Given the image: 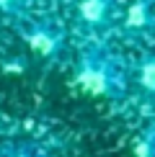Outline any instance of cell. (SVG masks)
<instances>
[{
	"label": "cell",
	"mask_w": 155,
	"mask_h": 157,
	"mask_svg": "<svg viewBox=\"0 0 155 157\" xmlns=\"http://www.w3.org/2000/svg\"><path fill=\"white\" fill-rule=\"evenodd\" d=\"M78 85L90 95H119L121 82L106 59L88 57L78 70Z\"/></svg>",
	"instance_id": "obj_1"
},
{
	"label": "cell",
	"mask_w": 155,
	"mask_h": 157,
	"mask_svg": "<svg viewBox=\"0 0 155 157\" xmlns=\"http://www.w3.org/2000/svg\"><path fill=\"white\" fill-rule=\"evenodd\" d=\"M26 41H29V47L39 57H47V59L54 57L60 52V47H62V36L54 29H49V26H34V29H29Z\"/></svg>",
	"instance_id": "obj_2"
},
{
	"label": "cell",
	"mask_w": 155,
	"mask_h": 157,
	"mask_svg": "<svg viewBox=\"0 0 155 157\" xmlns=\"http://www.w3.org/2000/svg\"><path fill=\"white\" fill-rule=\"evenodd\" d=\"M153 21V13H150V3L147 0H134L127 10V18H124V26L129 31H142L147 29Z\"/></svg>",
	"instance_id": "obj_3"
},
{
	"label": "cell",
	"mask_w": 155,
	"mask_h": 157,
	"mask_svg": "<svg viewBox=\"0 0 155 157\" xmlns=\"http://www.w3.org/2000/svg\"><path fill=\"white\" fill-rule=\"evenodd\" d=\"M80 18L90 26H98L106 21L109 10H111V0H80Z\"/></svg>",
	"instance_id": "obj_4"
},
{
	"label": "cell",
	"mask_w": 155,
	"mask_h": 157,
	"mask_svg": "<svg viewBox=\"0 0 155 157\" xmlns=\"http://www.w3.org/2000/svg\"><path fill=\"white\" fill-rule=\"evenodd\" d=\"M137 88L147 98H155V54L145 57L137 67Z\"/></svg>",
	"instance_id": "obj_5"
},
{
	"label": "cell",
	"mask_w": 155,
	"mask_h": 157,
	"mask_svg": "<svg viewBox=\"0 0 155 157\" xmlns=\"http://www.w3.org/2000/svg\"><path fill=\"white\" fill-rule=\"evenodd\" d=\"M0 157H44L42 147L34 144V142H8V144L0 147Z\"/></svg>",
	"instance_id": "obj_6"
},
{
	"label": "cell",
	"mask_w": 155,
	"mask_h": 157,
	"mask_svg": "<svg viewBox=\"0 0 155 157\" xmlns=\"http://www.w3.org/2000/svg\"><path fill=\"white\" fill-rule=\"evenodd\" d=\"M18 5V0H0V10H13Z\"/></svg>",
	"instance_id": "obj_7"
}]
</instances>
